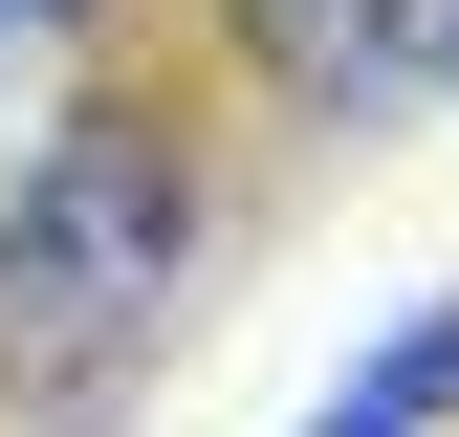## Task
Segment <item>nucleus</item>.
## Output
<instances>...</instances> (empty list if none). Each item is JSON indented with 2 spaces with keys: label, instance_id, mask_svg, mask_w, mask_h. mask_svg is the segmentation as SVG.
I'll list each match as a JSON object with an SVG mask.
<instances>
[{
  "label": "nucleus",
  "instance_id": "20e7f679",
  "mask_svg": "<svg viewBox=\"0 0 459 437\" xmlns=\"http://www.w3.org/2000/svg\"><path fill=\"white\" fill-rule=\"evenodd\" d=\"M44 22H88V0H0V66H22V44H44Z\"/></svg>",
  "mask_w": 459,
  "mask_h": 437
},
{
  "label": "nucleus",
  "instance_id": "7ed1b4c3",
  "mask_svg": "<svg viewBox=\"0 0 459 437\" xmlns=\"http://www.w3.org/2000/svg\"><path fill=\"white\" fill-rule=\"evenodd\" d=\"M284 437H459V285H416V306H394V328H372V350L328 372Z\"/></svg>",
  "mask_w": 459,
  "mask_h": 437
},
{
  "label": "nucleus",
  "instance_id": "39448f33",
  "mask_svg": "<svg viewBox=\"0 0 459 437\" xmlns=\"http://www.w3.org/2000/svg\"><path fill=\"white\" fill-rule=\"evenodd\" d=\"M437 109H459V0H437Z\"/></svg>",
  "mask_w": 459,
  "mask_h": 437
},
{
  "label": "nucleus",
  "instance_id": "f257e3e1",
  "mask_svg": "<svg viewBox=\"0 0 459 437\" xmlns=\"http://www.w3.org/2000/svg\"><path fill=\"white\" fill-rule=\"evenodd\" d=\"M219 218H241V132L197 88H132V66L66 88L0 176V416L88 437L153 372V328L219 285Z\"/></svg>",
  "mask_w": 459,
  "mask_h": 437
},
{
  "label": "nucleus",
  "instance_id": "f03ea898",
  "mask_svg": "<svg viewBox=\"0 0 459 437\" xmlns=\"http://www.w3.org/2000/svg\"><path fill=\"white\" fill-rule=\"evenodd\" d=\"M197 44L284 132H394V109H437V0H197Z\"/></svg>",
  "mask_w": 459,
  "mask_h": 437
}]
</instances>
